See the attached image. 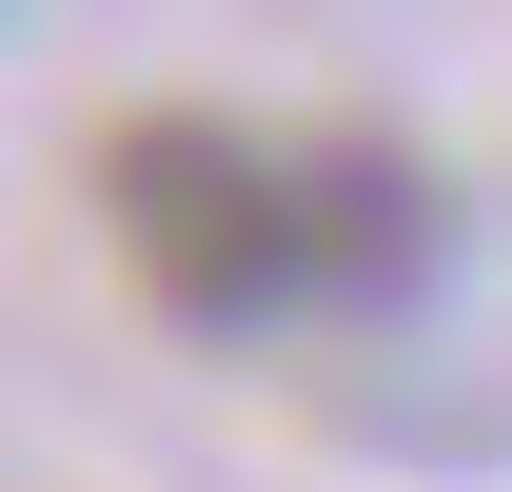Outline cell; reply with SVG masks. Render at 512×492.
I'll return each instance as SVG.
<instances>
[{
  "instance_id": "obj_2",
  "label": "cell",
  "mask_w": 512,
  "mask_h": 492,
  "mask_svg": "<svg viewBox=\"0 0 512 492\" xmlns=\"http://www.w3.org/2000/svg\"><path fill=\"white\" fill-rule=\"evenodd\" d=\"M296 178H316V296H394V276L434 256V178H414V158L335 138V158H296Z\"/></svg>"
},
{
  "instance_id": "obj_1",
  "label": "cell",
  "mask_w": 512,
  "mask_h": 492,
  "mask_svg": "<svg viewBox=\"0 0 512 492\" xmlns=\"http://www.w3.org/2000/svg\"><path fill=\"white\" fill-rule=\"evenodd\" d=\"M99 237L138 256V296L178 335H256L316 296V178L237 119H119L99 138Z\"/></svg>"
}]
</instances>
